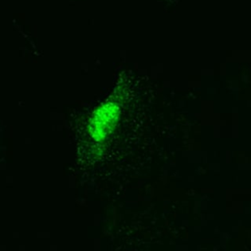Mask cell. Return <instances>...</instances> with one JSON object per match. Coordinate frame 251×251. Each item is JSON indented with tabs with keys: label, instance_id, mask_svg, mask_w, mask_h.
I'll return each instance as SVG.
<instances>
[{
	"label": "cell",
	"instance_id": "cell-1",
	"mask_svg": "<svg viewBox=\"0 0 251 251\" xmlns=\"http://www.w3.org/2000/svg\"><path fill=\"white\" fill-rule=\"evenodd\" d=\"M119 119V107L115 104H104L96 110L91 125L90 132L97 140H103L115 127Z\"/></svg>",
	"mask_w": 251,
	"mask_h": 251
}]
</instances>
